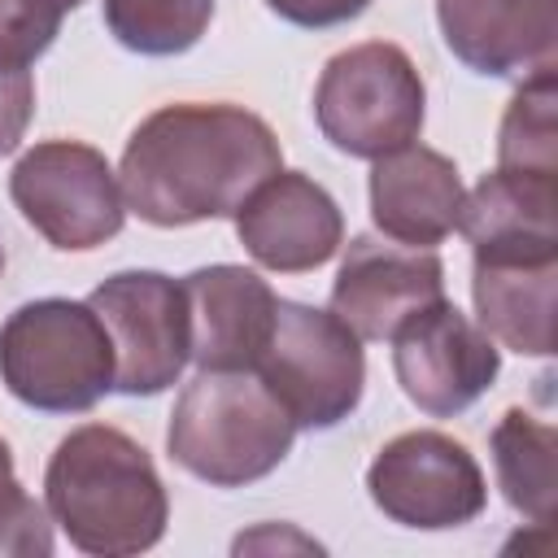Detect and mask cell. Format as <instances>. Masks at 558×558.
<instances>
[{
	"label": "cell",
	"instance_id": "1",
	"mask_svg": "<svg viewBox=\"0 0 558 558\" xmlns=\"http://www.w3.org/2000/svg\"><path fill=\"white\" fill-rule=\"evenodd\" d=\"M275 170L283 148L262 113L231 100H174L131 131L118 187L140 222L192 227L231 218Z\"/></svg>",
	"mask_w": 558,
	"mask_h": 558
},
{
	"label": "cell",
	"instance_id": "2",
	"mask_svg": "<svg viewBox=\"0 0 558 558\" xmlns=\"http://www.w3.org/2000/svg\"><path fill=\"white\" fill-rule=\"evenodd\" d=\"M44 506L78 554L131 558L170 523V497L153 453L109 423H83L57 440L44 466Z\"/></svg>",
	"mask_w": 558,
	"mask_h": 558
},
{
	"label": "cell",
	"instance_id": "3",
	"mask_svg": "<svg viewBox=\"0 0 558 558\" xmlns=\"http://www.w3.org/2000/svg\"><path fill=\"white\" fill-rule=\"evenodd\" d=\"M296 440V423L253 371H201L174 397L166 453L209 488L266 480Z\"/></svg>",
	"mask_w": 558,
	"mask_h": 558
},
{
	"label": "cell",
	"instance_id": "4",
	"mask_svg": "<svg viewBox=\"0 0 558 558\" xmlns=\"http://www.w3.org/2000/svg\"><path fill=\"white\" fill-rule=\"evenodd\" d=\"M0 384L39 414H87L113 392V340L87 301L39 296L0 323Z\"/></svg>",
	"mask_w": 558,
	"mask_h": 558
},
{
	"label": "cell",
	"instance_id": "5",
	"mask_svg": "<svg viewBox=\"0 0 558 558\" xmlns=\"http://www.w3.org/2000/svg\"><path fill=\"white\" fill-rule=\"evenodd\" d=\"M427 87L401 44L366 39L336 52L314 83V122L336 153L384 157L418 140Z\"/></svg>",
	"mask_w": 558,
	"mask_h": 558
},
{
	"label": "cell",
	"instance_id": "6",
	"mask_svg": "<svg viewBox=\"0 0 558 558\" xmlns=\"http://www.w3.org/2000/svg\"><path fill=\"white\" fill-rule=\"evenodd\" d=\"M253 375L288 410L296 432H331L362 405L366 353L357 331L331 310L279 296L275 327Z\"/></svg>",
	"mask_w": 558,
	"mask_h": 558
},
{
	"label": "cell",
	"instance_id": "7",
	"mask_svg": "<svg viewBox=\"0 0 558 558\" xmlns=\"http://www.w3.org/2000/svg\"><path fill=\"white\" fill-rule=\"evenodd\" d=\"M9 201L61 253H92L126 222L109 157L83 140H39L9 170Z\"/></svg>",
	"mask_w": 558,
	"mask_h": 558
},
{
	"label": "cell",
	"instance_id": "8",
	"mask_svg": "<svg viewBox=\"0 0 558 558\" xmlns=\"http://www.w3.org/2000/svg\"><path fill=\"white\" fill-rule=\"evenodd\" d=\"M87 305L113 340V392L157 397L192 362L187 292L161 270H118L92 288Z\"/></svg>",
	"mask_w": 558,
	"mask_h": 558
},
{
	"label": "cell",
	"instance_id": "9",
	"mask_svg": "<svg viewBox=\"0 0 558 558\" xmlns=\"http://www.w3.org/2000/svg\"><path fill=\"white\" fill-rule=\"evenodd\" d=\"M375 510L414 532H449L484 514L488 480L475 453L436 427L392 436L366 466Z\"/></svg>",
	"mask_w": 558,
	"mask_h": 558
},
{
	"label": "cell",
	"instance_id": "10",
	"mask_svg": "<svg viewBox=\"0 0 558 558\" xmlns=\"http://www.w3.org/2000/svg\"><path fill=\"white\" fill-rule=\"evenodd\" d=\"M392 371L427 418H453L497 384L501 349L453 301L436 296L392 331Z\"/></svg>",
	"mask_w": 558,
	"mask_h": 558
},
{
	"label": "cell",
	"instance_id": "11",
	"mask_svg": "<svg viewBox=\"0 0 558 558\" xmlns=\"http://www.w3.org/2000/svg\"><path fill=\"white\" fill-rule=\"evenodd\" d=\"M231 218L244 253L275 275L318 270L344 244V214L336 196L305 170H275Z\"/></svg>",
	"mask_w": 558,
	"mask_h": 558
},
{
	"label": "cell",
	"instance_id": "12",
	"mask_svg": "<svg viewBox=\"0 0 558 558\" xmlns=\"http://www.w3.org/2000/svg\"><path fill=\"white\" fill-rule=\"evenodd\" d=\"M445 296V262L436 248H410L379 235H353L331 279V314L357 340H392V331L423 305Z\"/></svg>",
	"mask_w": 558,
	"mask_h": 558
},
{
	"label": "cell",
	"instance_id": "13",
	"mask_svg": "<svg viewBox=\"0 0 558 558\" xmlns=\"http://www.w3.org/2000/svg\"><path fill=\"white\" fill-rule=\"evenodd\" d=\"M445 48L484 78L558 70V0H436Z\"/></svg>",
	"mask_w": 558,
	"mask_h": 558
},
{
	"label": "cell",
	"instance_id": "14",
	"mask_svg": "<svg viewBox=\"0 0 558 558\" xmlns=\"http://www.w3.org/2000/svg\"><path fill=\"white\" fill-rule=\"evenodd\" d=\"M471 301L480 327L523 353H554V301H558V244L536 248H475Z\"/></svg>",
	"mask_w": 558,
	"mask_h": 558
},
{
	"label": "cell",
	"instance_id": "15",
	"mask_svg": "<svg viewBox=\"0 0 558 558\" xmlns=\"http://www.w3.org/2000/svg\"><path fill=\"white\" fill-rule=\"evenodd\" d=\"M187 323H192V362L201 371H253L270 327H275V288L235 262L201 266L183 279Z\"/></svg>",
	"mask_w": 558,
	"mask_h": 558
},
{
	"label": "cell",
	"instance_id": "16",
	"mask_svg": "<svg viewBox=\"0 0 558 558\" xmlns=\"http://www.w3.org/2000/svg\"><path fill=\"white\" fill-rule=\"evenodd\" d=\"M462 196L458 166L418 140L371 161V218L397 244L436 248L458 231Z\"/></svg>",
	"mask_w": 558,
	"mask_h": 558
},
{
	"label": "cell",
	"instance_id": "17",
	"mask_svg": "<svg viewBox=\"0 0 558 558\" xmlns=\"http://www.w3.org/2000/svg\"><path fill=\"white\" fill-rule=\"evenodd\" d=\"M458 231L475 248H536L558 244V179L493 170L466 196Z\"/></svg>",
	"mask_w": 558,
	"mask_h": 558
},
{
	"label": "cell",
	"instance_id": "18",
	"mask_svg": "<svg viewBox=\"0 0 558 558\" xmlns=\"http://www.w3.org/2000/svg\"><path fill=\"white\" fill-rule=\"evenodd\" d=\"M488 449H493L497 488L510 501V510L523 514L527 523L549 527L554 501H558V432H554V423L527 414L523 405H510L497 418Z\"/></svg>",
	"mask_w": 558,
	"mask_h": 558
},
{
	"label": "cell",
	"instance_id": "19",
	"mask_svg": "<svg viewBox=\"0 0 558 558\" xmlns=\"http://www.w3.org/2000/svg\"><path fill=\"white\" fill-rule=\"evenodd\" d=\"M497 170L558 179V70L519 83L497 126Z\"/></svg>",
	"mask_w": 558,
	"mask_h": 558
},
{
	"label": "cell",
	"instance_id": "20",
	"mask_svg": "<svg viewBox=\"0 0 558 558\" xmlns=\"http://www.w3.org/2000/svg\"><path fill=\"white\" fill-rule=\"evenodd\" d=\"M105 31L140 57H179L201 44L214 0H105Z\"/></svg>",
	"mask_w": 558,
	"mask_h": 558
},
{
	"label": "cell",
	"instance_id": "21",
	"mask_svg": "<svg viewBox=\"0 0 558 558\" xmlns=\"http://www.w3.org/2000/svg\"><path fill=\"white\" fill-rule=\"evenodd\" d=\"M52 554V514L35 501L17 471L13 449L0 436V558H48Z\"/></svg>",
	"mask_w": 558,
	"mask_h": 558
},
{
	"label": "cell",
	"instance_id": "22",
	"mask_svg": "<svg viewBox=\"0 0 558 558\" xmlns=\"http://www.w3.org/2000/svg\"><path fill=\"white\" fill-rule=\"evenodd\" d=\"M61 0H0V65L39 61L61 31Z\"/></svg>",
	"mask_w": 558,
	"mask_h": 558
},
{
	"label": "cell",
	"instance_id": "23",
	"mask_svg": "<svg viewBox=\"0 0 558 558\" xmlns=\"http://www.w3.org/2000/svg\"><path fill=\"white\" fill-rule=\"evenodd\" d=\"M35 118V78L22 65H0V157H9Z\"/></svg>",
	"mask_w": 558,
	"mask_h": 558
},
{
	"label": "cell",
	"instance_id": "24",
	"mask_svg": "<svg viewBox=\"0 0 558 558\" xmlns=\"http://www.w3.org/2000/svg\"><path fill=\"white\" fill-rule=\"evenodd\" d=\"M266 9L301 31H331L344 26L353 17H362L371 9V0H266Z\"/></svg>",
	"mask_w": 558,
	"mask_h": 558
},
{
	"label": "cell",
	"instance_id": "25",
	"mask_svg": "<svg viewBox=\"0 0 558 558\" xmlns=\"http://www.w3.org/2000/svg\"><path fill=\"white\" fill-rule=\"evenodd\" d=\"M78 4H83V0H61V9H78Z\"/></svg>",
	"mask_w": 558,
	"mask_h": 558
},
{
	"label": "cell",
	"instance_id": "26",
	"mask_svg": "<svg viewBox=\"0 0 558 558\" xmlns=\"http://www.w3.org/2000/svg\"><path fill=\"white\" fill-rule=\"evenodd\" d=\"M0 275H4V248H0Z\"/></svg>",
	"mask_w": 558,
	"mask_h": 558
}]
</instances>
